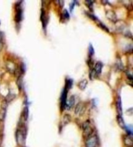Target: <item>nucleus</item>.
<instances>
[{"mask_svg": "<svg viewBox=\"0 0 133 147\" xmlns=\"http://www.w3.org/2000/svg\"><path fill=\"white\" fill-rule=\"evenodd\" d=\"M83 136L86 138H88L92 136V134L93 132V128L92 127L90 122L89 121H85L83 124Z\"/></svg>", "mask_w": 133, "mask_h": 147, "instance_id": "f257e3e1", "label": "nucleus"}, {"mask_svg": "<svg viewBox=\"0 0 133 147\" xmlns=\"http://www.w3.org/2000/svg\"><path fill=\"white\" fill-rule=\"evenodd\" d=\"M16 14H15L14 20L16 22H20L22 20V16H23V10L22 9L20 3H16Z\"/></svg>", "mask_w": 133, "mask_h": 147, "instance_id": "f03ea898", "label": "nucleus"}, {"mask_svg": "<svg viewBox=\"0 0 133 147\" xmlns=\"http://www.w3.org/2000/svg\"><path fill=\"white\" fill-rule=\"evenodd\" d=\"M98 139L96 136H92L87 138L86 141V147H97Z\"/></svg>", "mask_w": 133, "mask_h": 147, "instance_id": "7ed1b4c3", "label": "nucleus"}, {"mask_svg": "<svg viewBox=\"0 0 133 147\" xmlns=\"http://www.w3.org/2000/svg\"><path fill=\"white\" fill-rule=\"evenodd\" d=\"M67 94H68V90L66 88L63 89L62 92V95L61 97V108L63 110L66 107V99H67Z\"/></svg>", "mask_w": 133, "mask_h": 147, "instance_id": "20e7f679", "label": "nucleus"}, {"mask_svg": "<svg viewBox=\"0 0 133 147\" xmlns=\"http://www.w3.org/2000/svg\"><path fill=\"white\" fill-rule=\"evenodd\" d=\"M24 136V132H23V129H20L19 130H18L17 134H16V138H17V141L19 144H22L23 143L25 139Z\"/></svg>", "mask_w": 133, "mask_h": 147, "instance_id": "39448f33", "label": "nucleus"}, {"mask_svg": "<svg viewBox=\"0 0 133 147\" xmlns=\"http://www.w3.org/2000/svg\"><path fill=\"white\" fill-rule=\"evenodd\" d=\"M106 16L107 18L109 19V20L111 22H116L117 20V16H116V14L114 13V12H113L112 10H108L106 13Z\"/></svg>", "mask_w": 133, "mask_h": 147, "instance_id": "423d86ee", "label": "nucleus"}, {"mask_svg": "<svg viewBox=\"0 0 133 147\" xmlns=\"http://www.w3.org/2000/svg\"><path fill=\"white\" fill-rule=\"evenodd\" d=\"M102 68H103V63H101V62H97L96 63V65L94 66V71L96 73V75H99L101 73V71H102Z\"/></svg>", "mask_w": 133, "mask_h": 147, "instance_id": "0eeeda50", "label": "nucleus"}, {"mask_svg": "<svg viewBox=\"0 0 133 147\" xmlns=\"http://www.w3.org/2000/svg\"><path fill=\"white\" fill-rule=\"evenodd\" d=\"M7 68L8 71H9L10 73H16V66H15V64L12 62H8V64L7 65Z\"/></svg>", "mask_w": 133, "mask_h": 147, "instance_id": "6e6552de", "label": "nucleus"}, {"mask_svg": "<svg viewBox=\"0 0 133 147\" xmlns=\"http://www.w3.org/2000/svg\"><path fill=\"white\" fill-rule=\"evenodd\" d=\"M124 143L127 147H132L133 146V141L131 136H127L124 137Z\"/></svg>", "mask_w": 133, "mask_h": 147, "instance_id": "1a4fd4ad", "label": "nucleus"}, {"mask_svg": "<svg viewBox=\"0 0 133 147\" xmlns=\"http://www.w3.org/2000/svg\"><path fill=\"white\" fill-rule=\"evenodd\" d=\"M74 104H75V97H74V96H71L69 99L68 102H66L65 108H66L68 110H69L73 106Z\"/></svg>", "mask_w": 133, "mask_h": 147, "instance_id": "9d476101", "label": "nucleus"}, {"mask_svg": "<svg viewBox=\"0 0 133 147\" xmlns=\"http://www.w3.org/2000/svg\"><path fill=\"white\" fill-rule=\"evenodd\" d=\"M83 111H84V106H83V104L82 103L77 104L76 107H75V113L79 115V114H81V112L83 113Z\"/></svg>", "mask_w": 133, "mask_h": 147, "instance_id": "9b49d317", "label": "nucleus"}, {"mask_svg": "<svg viewBox=\"0 0 133 147\" xmlns=\"http://www.w3.org/2000/svg\"><path fill=\"white\" fill-rule=\"evenodd\" d=\"M116 107H117V111L118 113V116H122V101L120 97L117 98L116 102Z\"/></svg>", "mask_w": 133, "mask_h": 147, "instance_id": "f8f14e48", "label": "nucleus"}, {"mask_svg": "<svg viewBox=\"0 0 133 147\" xmlns=\"http://www.w3.org/2000/svg\"><path fill=\"white\" fill-rule=\"evenodd\" d=\"M40 20L41 21H42V25H43V27L45 29L46 28V24H47V18L46 16V14H45V12L43 11V10H42V14H41V18H40Z\"/></svg>", "mask_w": 133, "mask_h": 147, "instance_id": "ddd939ff", "label": "nucleus"}, {"mask_svg": "<svg viewBox=\"0 0 133 147\" xmlns=\"http://www.w3.org/2000/svg\"><path fill=\"white\" fill-rule=\"evenodd\" d=\"M117 123H118L119 126H120L121 128H125L124 121H123V117H122V116H117Z\"/></svg>", "mask_w": 133, "mask_h": 147, "instance_id": "4468645a", "label": "nucleus"}, {"mask_svg": "<svg viewBox=\"0 0 133 147\" xmlns=\"http://www.w3.org/2000/svg\"><path fill=\"white\" fill-rule=\"evenodd\" d=\"M87 84H88V81L86 80H83L81 81L78 84V87L79 88V89H82V90H84V89L86 87Z\"/></svg>", "mask_w": 133, "mask_h": 147, "instance_id": "2eb2a0df", "label": "nucleus"}, {"mask_svg": "<svg viewBox=\"0 0 133 147\" xmlns=\"http://www.w3.org/2000/svg\"><path fill=\"white\" fill-rule=\"evenodd\" d=\"M61 18L62 20H68L69 19V15L68 12L67 10H64L62 13V16H61Z\"/></svg>", "mask_w": 133, "mask_h": 147, "instance_id": "dca6fc26", "label": "nucleus"}, {"mask_svg": "<svg viewBox=\"0 0 133 147\" xmlns=\"http://www.w3.org/2000/svg\"><path fill=\"white\" fill-rule=\"evenodd\" d=\"M16 84H17L19 89H22V86H23V77H22V76H19L17 82H16Z\"/></svg>", "mask_w": 133, "mask_h": 147, "instance_id": "f3484780", "label": "nucleus"}, {"mask_svg": "<svg viewBox=\"0 0 133 147\" xmlns=\"http://www.w3.org/2000/svg\"><path fill=\"white\" fill-rule=\"evenodd\" d=\"M73 85V80L71 79H67L66 81V86L65 88L68 90L70 88H71Z\"/></svg>", "mask_w": 133, "mask_h": 147, "instance_id": "a211bd4d", "label": "nucleus"}, {"mask_svg": "<svg viewBox=\"0 0 133 147\" xmlns=\"http://www.w3.org/2000/svg\"><path fill=\"white\" fill-rule=\"evenodd\" d=\"M70 121H71V117H70V116H69V115L66 114V115H65V116H64V118H63V123H64V125L68 124V123L70 122Z\"/></svg>", "mask_w": 133, "mask_h": 147, "instance_id": "6ab92c4d", "label": "nucleus"}, {"mask_svg": "<svg viewBox=\"0 0 133 147\" xmlns=\"http://www.w3.org/2000/svg\"><path fill=\"white\" fill-rule=\"evenodd\" d=\"M84 3H85L86 5H87V7H88L89 8L90 10H92L93 3H94V1H85V2H84Z\"/></svg>", "mask_w": 133, "mask_h": 147, "instance_id": "aec40b11", "label": "nucleus"}, {"mask_svg": "<svg viewBox=\"0 0 133 147\" xmlns=\"http://www.w3.org/2000/svg\"><path fill=\"white\" fill-rule=\"evenodd\" d=\"M88 52H89V55H90V56H93V55L94 54V49L93 46L92 45V44H90V45H89V47H88Z\"/></svg>", "mask_w": 133, "mask_h": 147, "instance_id": "412c9836", "label": "nucleus"}, {"mask_svg": "<svg viewBox=\"0 0 133 147\" xmlns=\"http://www.w3.org/2000/svg\"><path fill=\"white\" fill-rule=\"evenodd\" d=\"M98 25H99V26L100 27L102 28V29H104V30H105V31H107V32H109V29H108V28H107V27H106L105 25L103 24V23H101V22H99V24Z\"/></svg>", "mask_w": 133, "mask_h": 147, "instance_id": "4be33fe9", "label": "nucleus"}, {"mask_svg": "<svg viewBox=\"0 0 133 147\" xmlns=\"http://www.w3.org/2000/svg\"><path fill=\"white\" fill-rule=\"evenodd\" d=\"M77 2H76V1H73V2H71V3H70V5H69V9H70L71 12L73 11L74 7H75V3H77Z\"/></svg>", "mask_w": 133, "mask_h": 147, "instance_id": "5701e85b", "label": "nucleus"}, {"mask_svg": "<svg viewBox=\"0 0 133 147\" xmlns=\"http://www.w3.org/2000/svg\"><path fill=\"white\" fill-rule=\"evenodd\" d=\"M5 115V111L3 110V111L0 112V121H3V119H4Z\"/></svg>", "mask_w": 133, "mask_h": 147, "instance_id": "b1692460", "label": "nucleus"}, {"mask_svg": "<svg viewBox=\"0 0 133 147\" xmlns=\"http://www.w3.org/2000/svg\"><path fill=\"white\" fill-rule=\"evenodd\" d=\"M126 51H127L129 53H132V45H129V47H127V48L126 49Z\"/></svg>", "mask_w": 133, "mask_h": 147, "instance_id": "393cba45", "label": "nucleus"}, {"mask_svg": "<svg viewBox=\"0 0 133 147\" xmlns=\"http://www.w3.org/2000/svg\"><path fill=\"white\" fill-rule=\"evenodd\" d=\"M3 32L0 31V42H3Z\"/></svg>", "mask_w": 133, "mask_h": 147, "instance_id": "a878e982", "label": "nucleus"}, {"mask_svg": "<svg viewBox=\"0 0 133 147\" xmlns=\"http://www.w3.org/2000/svg\"><path fill=\"white\" fill-rule=\"evenodd\" d=\"M3 42H0V52L2 51V49H3Z\"/></svg>", "mask_w": 133, "mask_h": 147, "instance_id": "bb28decb", "label": "nucleus"}]
</instances>
